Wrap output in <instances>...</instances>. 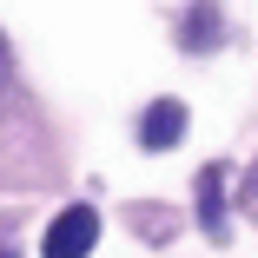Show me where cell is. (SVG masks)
<instances>
[{
  "label": "cell",
  "mask_w": 258,
  "mask_h": 258,
  "mask_svg": "<svg viewBox=\"0 0 258 258\" xmlns=\"http://www.w3.org/2000/svg\"><path fill=\"white\" fill-rule=\"evenodd\" d=\"M0 53H7V46H0Z\"/></svg>",
  "instance_id": "cell-3"
},
{
  "label": "cell",
  "mask_w": 258,
  "mask_h": 258,
  "mask_svg": "<svg viewBox=\"0 0 258 258\" xmlns=\"http://www.w3.org/2000/svg\"><path fill=\"white\" fill-rule=\"evenodd\" d=\"M0 258H7V251H0Z\"/></svg>",
  "instance_id": "cell-4"
},
{
  "label": "cell",
  "mask_w": 258,
  "mask_h": 258,
  "mask_svg": "<svg viewBox=\"0 0 258 258\" xmlns=\"http://www.w3.org/2000/svg\"><path fill=\"white\" fill-rule=\"evenodd\" d=\"M99 238V212L93 205H67V212L46 225V258H86Z\"/></svg>",
  "instance_id": "cell-1"
},
{
  "label": "cell",
  "mask_w": 258,
  "mask_h": 258,
  "mask_svg": "<svg viewBox=\"0 0 258 258\" xmlns=\"http://www.w3.org/2000/svg\"><path fill=\"white\" fill-rule=\"evenodd\" d=\"M179 133H185V106H179V99H152L146 119H139V146L146 152H166Z\"/></svg>",
  "instance_id": "cell-2"
}]
</instances>
